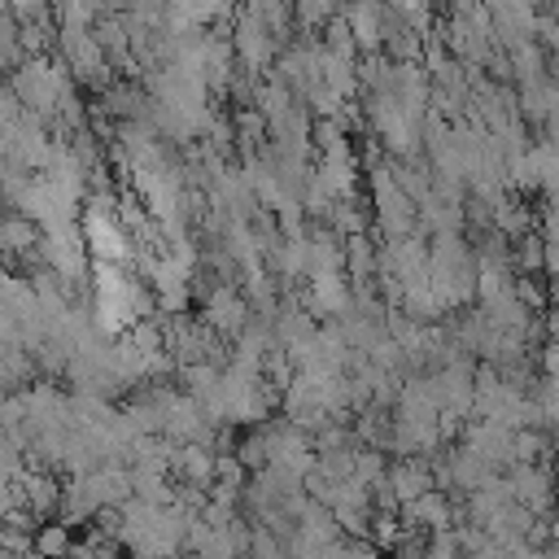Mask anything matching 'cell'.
Returning a JSON list of instances; mask_svg holds the SVG:
<instances>
[{
  "instance_id": "16",
  "label": "cell",
  "mask_w": 559,
  "mask_h": 559,
  "mask_svg": "<svg viewBox=\"0 0 559 559\" xmlns=\"http://www.w3.org/2000/svg\"><path fill=\"white\" fill-rule=\"evenodd\" d=\"M546 454H550V437L542 428L515 432V463H546Z\"/></svg>"
},
{
  "instance_id": "11",
  "label": "cell",
  "mask_w": 559,
  "mask_h": 559,
  "mask_svg": "<svg viewBox=\"0 0 559 559\" xmlns=\"http://www.w3.org/2000/svg\"><path fill=\"white\" fill-rule=\"evenodd\" d=\"M26 61H31V52H26L22 26H17V17L9 13V4H0V66L13 74V70H22Z\"/></svg>"
},
{
  "instance_id": "19",
  "label": "cell",
  "mask_w": 559,
  "mask_h": 559,
  "mask_svg": "<svg viewBox=\"0 0 559 559\" xmlns=\"http://www.w3.org/2000/svg\"><path fill=\"white\" fill-rule=\"evenodd\" d=\"M537 227H542V240H546V245H559V201H546Z\"/></svg>"
},
{
  "instance_id": "2",
  "label": "cell",
  "mask_w": 559,
  "mask_h": 559,
  "mask_svg": "<svg viewBox=\"0 0 559 559\" xmlns=\"http://www.w3.org/2000/svg\"><path fill=\"white\" fill-rule=\"evenodd\" d=\"M507 480L515 489V502L524 511H533L537 520H550L559 511V502H555V467L550 463H515L507 472Z\"/></svg>"
},
{
  "instance_id": "18",
  "label": "cell",
  "mask_w": 559,
  "mask_h": 559,
  "mask_svg": "<svg viewBox=\"0 0 559 559\" xmlns=\"http://www.w3.org/2000/svg\"><path fill=\"white\" fill-rule=\"evenodd\" d=\"M214 485H227V489H245V485H249V467L240 463L236 450H231V454H218V463H214Z\"/></svg>"
},
{
  "instance_id": "5",
  "label": "cell",
  "mask_w": 559,
  "mask_h": 559,
  "mask_svg": "<svg viewBox=\"0 0 559 559\" xmlns=\"http://www.w3.org/2000/svg\"><path fill=\"white\" fill-rule=\"evenodd\" d=\"M341 17L349 22L362 57H380L384 52V17H389V4H349V9H341Z\"/></svg>"
},
{
  "instance_id": "3",
  "label": "cell",
  "mask_w": 559,
  "mask_h": 559,
  "mask_svg": "<svg viewBox=\"0 0 559 559\" xmlns=\"http://www.w3.org/2000/svg\"><path fill=\"white\" fill-rule=\"evenodd\" d=\"M201 319L223 336V341H236L245 328H249V319H253V306H249V297H245V288H236L231 280L227 284H218L214 293H210V301L201 306Z\"/></svg>"
},
{
  "instance_id": "12",
  "label": "cell",
  "mask_w": 559,
  "mask_h": 559,
  "mask_svg": "<svg viewBox=\"0 0 559 559\" xmlns=\"http://www.w3.org/2000/svg\"><path fill=\"white\" fill-rule=\"evenodd\" d=\"M74 528L70 524H61V520H48V524H39L35 528V555L39 559H70L74 555Z\"/></svg>"
},
{
  "instance_id": "8",
  "label": "cell",
  "mask_w": 559,
  "mask_h": 559,
  "mask_svg": "<svg viewBox=\"0 0 559 559\" xmlns=\"http://www.w3.org/2000/svg\"><path fill=\"white\" fill-rule=\"evenodd\" d=\"M214 463H218L214 450H205V445H179V454H175V485L214 489Z\"/></svg>"
},
{
  "instance_id": "13",
  "label": "cell",
  "mask_w": 559,
  "mask_h": 559,
  "mask_svg": "<svg viewBox=\"0 0 559 559\" xmlns=\"http://www.w3.org/2000/svg\"><path fill=\"white\" fill-rule=\"evenodd\" d=\"M515 275H546V240H542V231H533V236H524L515 245Z\"/></svg>"
},
{
  "instance_id": "6",
  "label": "cell",
  "mask_w": 559,
  "mask_h": 559,
  "mask_svg": "<svg viewBox=\"0 0 559 559\" xmlns=\"http://www.w3.org/2000/svg\"><path fill=\"white\" fill-rule=\"evenodd\" d=\"M389 485H393V493L402 498V507L419 502L424 493L437 489L432 459H393V463H389Z\"/></svg>"
},
{
  "instance_id": "9",
  "label": "cell",
  "mask_w": 559,
  "mask_h": 559,
  "mask_svg": "<svg viewBox=\"0 0 559 559\" xmlns=\"http://www.w3.org/2000/svg\"><path fill=\"white\" fill-rule=\"evenodd\" d=\"M533 524H537V515H533V511H524L520 502H511V507L489 524V537H493L498 546H507V550H520V546H528Z\"/></svg>"
},
{
  "instance_id": "15",
  "label": "cell",
  "mask_w": 559,
  "mask_h": 559,
  "mask_svg": "<svg viewBox=\"0 0 559 559\" xmlns=\"http://www.w3.org/2000/svg\"><path fill=\"white\" fill-rule=\"evenodd\" d=\"M515 297L524 301V310L533 314H546L550 310V288L542 275H515Z\"/></svg>"
},
{
  "instance_id": "14",
  "label": "cell",
  "mask_w": 559,
  "mask_h": 559,
  "mask_svg": "<svg viewBox=\"0 0 559 559\" xmlns=\"http://www.w3.org/2000/svg\"><path fill=\"white\" fill-rule=\"evenodd\" d=\"M389 454L384 450H371V445H358V454H354V480H362V485H376V480H384L389 476Z\"/></svg>"
},
{
  "instance_id": "1",
  "label": "cell",
  "mask_w": 559,
  "mask_h": 559,
  "mask_svg": "<svg viewBox=\"0 0 559 559\" xmlns=\"http://www.w3.org/2000/svg\"><path fill=\"white\" fill-rule=\"evenodd\" d=\"M231 48H236V61L253 74H271V66L280 61V44L271 39V31L249 13V9H236V22H231Z\"/></svg>"
},
{
  "instance_id": "17",
  "label": "cell",
  "mask_w": 559,
  "mask_h": 559,
  "mask_svg": "<svg viewBox=\"0 0 559 559\" xmlns=\"http://www.w3.org/2000/svg\"><path fill=\"white\" fill-rule=\"evenodd\" d=\"M402 537H406V524H402V515H376V520H371V537H367V542H376L384 555H393Z\"/></svg>"
},
{
  "instance_id": "10",
  "label": "cell",
  "mask_w": 559,
  "mask_h": 559,
  "mask_svg": "<svg viewBox=\"0 0 559 559\" xmlns=\"http://www.w3.org/2000/svg\"><path fill=\"white\" fill-rule=\"evenodd\" d=\"M493 231L502 236V240H511V245H520L524 236H533V210L524 205V201H515V197H507L498 210H493Z\"/></svg>"
},
{
  "instance_id": "7",
  "label": "cell",
  "mask_w": 559,
  "mask_h": 559,
  "mask_svg": "<svg viewBox=\"0 0 559 559\" xmlns=\"http://www.w3.org/2000/svg\"><path fill=\"white\" fill-rule=\"evenodd\" d=\"M22 485H26V511H31L35 520H52V515L61 511V493H66V485L57 480V472L26 467Z\"/></svg>"
},
{
  "instance_id": "4",
  "label": "cell",
  "mask_w": 559,
  "mask_h": 559,
  "mask_svg": "<svg viewBox=\"0 0 559 559\" xmlns=\"http://www.w3.org/2000/svg\"><path fill=\"white\" fill-rule=\"evenodd\" d=\"M463 445H467L472 454H480L493 472H511V467H515V432H507V428H498V424H467Z\"/></svg>"
},
{
  "instance_id": "20",
  "label": "cell",
  "mask_w": 559,
  "mask_h": 559,
  "mask_svg": "<svg viewBox=\"0 0 559 559\" xmlns=\"http://www.w3.org/2000/svg\"><path fill=\"white\" fill-rule=\"evenodd\" d=\"M515 559H546V555H542L537 546H520V550H515Z\"/></svg>"
}]
</instances>
